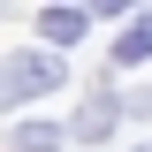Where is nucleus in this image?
Wrapping results in <instances>:
<instances>
[{"label":"nucleus","instance_id":"3","mask_svg":"<svg viewBox=\"0 0 152 152\" xmlns=\"http://www.w3.org/2000/svg\"><path fill=\"white\" fill-rule=\"evenodd\" d=\"M114 122H122V99H91V107L76 114V137H91V145H99V137H107Z\"/></svg>","mask_w":152,"mask_h":152},{"label":"nucleus","instance_id":"5","mask_svg":"<svg viewBox=\"0 0 152 152\" xmlns=\"http://www.w3.org/2000/svg\"><path fill=\"white\" fill-rule=\"evenodd\" d=\"M53 145H61L53 129H15V152H53Z\"/></svg>","mask_w":152,"mask_h":152},{"label":"nucleus","instance_id":"6","mask_svg":"<svg viewBox=\"0 0 152 152\" xmlns=\"http://www.w3.org/2000/svg\"><path fill=\"white\" fill-rule=\"evenodd\" d=\"M137 152H152V145H137Z\"/></svg>","mask_w":152,"mask_h":152},{"label":"nucleus","instance_id":"1","mask_svg":"<svg viewBox=\"0 0 152 152\" xmlns=\"http://www.w3.org/2000/svg\"><path fill=\"white\" fill-rule=\"evenodd\" d=\"M53 84H61V61L53 53H8L0 61V107H23V99L53 91Z\"/></svg>","mask_w":152,"mask_h":152},{"label":"nucleus","instance_id":"7","mask_svg":"<svg viewBox=\"0 0 152 152\" xmlns=\"http://www.w3.org/2000/svg\"><path fill=\"white\" fill-rule=\"evenodd\" d=\"M145 107H152V99H145Z\"/></svg>","mask_w":152,"mask_h":152},{"label":"nucleus","instance_id":"2","mask_svg":"<svg viewBox=\"0 0 152 152\" xmlns=\"http://www.w3.org/2000/svg\"><path fill=\"white\" fill-rule=\"evenodd\" d=\"M38 31H46V46H69V38L91 31V8H46V15H38Z\"/></svg>","mask_w":152,"mask_h":152},{"label":"nucleus","instance_id":"4","mask_svg":"<svg viewBox=\"0 0 152 152\" xmlns=\"http://www.w3.org/2000/svg\"><path fill=\"white\" fill-rule=\"evenodd\" d=\"M114 61H122V69H137V61H152V15H137L129 31H122V46H114Z\"/></svg>","mask_w":152,"mask_h":152}]
</instances>
